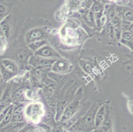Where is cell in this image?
<instances>
[{
    "label": "cell",
    "instance_id": "1",
    "mask_svg": "<svg viewBox=\"0 0 133 132\" xmlns=\"http://www.w3.org/2000/svg\"><path fill=\"white\" fill-rule=\"evenodd\" d=\"M78 102H73L72 103L70 104V105L67 108L66 112H65L64 115V118L65 120L68 119L69 118H70V116L73 114V112L74 111L75 109L78 107Z\"/></svg>",
    "mask_w": 133,
    "mask_h": 132
},
{
    "label": "cell",
    "instance_id": "2",
    "mask_svg": "<svg viewBox=\"0 0 133 132\" xmlns=\"http://www.w3.org/2000/svg\"><path fill=\"white\" fill-rule=\"evenodd\" d=\"M104 116H105V109L103 108H101L99 110L96 114V117L95 119V123L97 126L100 125L104 120Z\"/></svg>",
    "mask_w": 133,
    "mask_h": 132
},
{
    "label": "cell",
    "instance_id": "3",
    "mask_svg": "<svg viewBox=\"0 0 133 132\" xmlns=\"http://www.w3.org/2000/svg\"><path fill=\"white\" fill-rule=\"evenodd\" d=\"M13 109L12 108H9V110L8 111L7 114H5V117L3 118V119L2 120V122L0 123V126H4L6 124H8L9 122H10L11 119V117H12V114H13Z\"/></svg>",
    "mask_w": 133,
    "mask_h": 132
},
{
    "label": "cell",
    "instance_id": "4",
    "mask_svg": "<svg viewBox=\"0 0 133 132\" xmlns=\"http://www.w3.org/2000/svg\"><path fill=\"white\" fill-rule=\"evenodd\" d=\"M3 65L6 70L10 71L11 73H13L15 71V65L12 61H9V60H3Z\"/></svg>",
    "mask_w": 133,
    "mask_h": 132
},
{
    "label": "cell",
    "instance_id": "5",
    "mask_svg": "<svg viewBox=\"0 0 133 132\" xmlns=\"http://www.w3.org/2000/svg\"><path fill=\"white\" fill-rule=\"evenodd\" d=\"M113 34L115 38L117 40H119L122 36V31L120 28L115 26L113 31Z\"/></svg>",
    "mask_w": 133,
    "mask_h": 132
},
{
    "label": "cell",
    "instance_id": "6",
    "mask_svg": "<svg viewBox=\"0 0 133 132\" xmlns=\"http://www.w3.org/2000/svg\"><path fill=\"white\" fill-rule=\"evenodd\" d=\"M122 39L126 40H133V34L130 32L124 31L122 34Z\"/></svg>",
    "mask_w": 133,
    "mask_h": 132
},
{
    "label": "cell",
    "instance_id": "7",
    "mask_svg": "<svg viewBox=\"0 0 133 132\" xmlns=\"http://www.w3.org/2000/svg\"><path fill=\"white\" fill-rule=\"evenodd\" d=\"M130 25H131V23L129 21H127V20L123 21L121 23V31H128L129 30Z\"/></svg>",
    "mask_w": 133,
    "mask_h": 132
},
{
    "label": "cell",
    "instance_id": "8",
    "mask_svg": "<svg viewBox=\"0 0 133 132\" xmlns=\"http://www.w3.org/2000/svg\"><path fill=\"white\" fill-rule=\"evenodd\" d=\"M43 35V32L40 31H33L32 32V34H31V37L30 38H32V39H37V38H40L41 36Z\"/></svg>",
    "mask_w": 133,
    "mask_h": 132
},
{
    "label": "cell",
    "instance_id": "9",
    "mask_svg": "<svg viewBox=\"0 0 133 132\" xmlns=\"http://www.w3.org/2000/svg\"><path fill=\"white\" fill-rule=\"evenodd\" d=\"M39 54L43 56H50V55L51 54V50L46 47V48H44L41 50Z\"/></svg>",
    "mask_w": 133,
    "mask_h": 132
},
{
    "label": "cell",
    "instance_id": "10",
    "mask_svg": "<svg viewBox=\"0 0 133 132\" xmlns=\"http://www.w3.org/2000/svg\"><path fill=\"white\" fill-rule=\"evenodd\" d=\"M1 28H2V31H3V33L5 35H8L9 31V27L7 23H2L1 25Z\"/></svg>",
    "mask_w": 133,
    "mask_h": 132
},
{
    "label": "cell",
    "instance_id": "11",
    "mask_svg": "<svg viewBox=\"0 0 133 132\" xmlns=\"http://www.w3.org/2000/svg\"><path fill=\"white\" fill-rule=\"evenodd\" d=\"M121 23V19L117 17H115L113 19H111V25H112L113 26H117V25H118L119 24Z\"/></svg>",
    "mask_w": 133,
    "mask_h": 132
},
{
    "label": "cell",
    "instance_id": "12",
    "mask_svg": "<svg viewBox=\"0 0 133 132\" xmlns=\"http://www.w3.org/2000/svg\"><path fill=\"white\" fill-rule=\"evenodd\" d=\"M24 126L23 123H15L13 124L11 126V129L14 131H17L19 129H21V128H22V127Z\"/></svg>",
    "mask_w": 133,
    "mask_h": 132
},
{
    "label": "cell",
    "instance_id": "13",
    "mask_svg": "<svg viewBox=\"0 0 133 132\" xmlns=\"http://www.w3.org/2000/svg\"><path fill=\"white\" fill-rule=\"evenodd\" d=\"M123 15H124V17L126 19H130V18H132V17L133 16L132 12L130 10H129V9L126 10L124 12V13H123Z\"/></svg>",
    "mask_w": 133,
    "mask_h": 132
},
{
    "label": "cell",
    "instance_id": "14",
    "mask_svg": "<svg viewBox=\"0 0 133 132\" xmlns=\"http://www.w3.org/2000/svg\"><path fill=\"white\" fill-rule=\"evenodd\" d=\"M122 43L124 44L125 45L128 46L129 48H131L133 50V40H126L122 39Z\"/></svg>",
    "mask_w": 133,
    "mask_h": 132
},
{
    "label": "cell",
    "instance_id": "15",
    "mask_svg": "<svg viewBox=\"0 0 133 132\" xmlns=\"http://www.w3.org/2000/svg\"><path fill=\"white\" fill-rule=\"evenodd\" d=\"M9 108H8L6 109H4V110H3L2 111V112H0V123H1V122H2V120L3 119V118L5 117V114H7V112H8V111L9 110Z\"/></svg>",
    "mask_w": 133,
    "mask_h": 132
},
{
    "label": "cell",
    "instance_id": "16",
    "mask_svg": "<svg viewBox=\"0 0 133 132\" xmlns=\"http://www.w3.org/2000/svg\"><path fill=\"white\" fill-rule=\"evenodd\" d=\"M5 13V8L3 5H0V16L3 15Z\"/></svg>",
    "mask_w": 133,
    "mask_h": 132
},
{
    "label": "cell",
    "instance_id": "17",
    "mask_svg": "<svg viewBox=\"0 0 133 132\" xmlns=\"http://www.w3.org/2000/svg\"><path fill=\"white\" fill-rule=\"evenodd\" d=\"M42 44H43V42L42 40H38L37 42H35L33 43V45L35 47H38L41 45H42Z\"/></svg>",
    "mask_w": 133,
    "mask_h": 132
},
{
    "label": "cell",
    "instance_id": "18",
    "mask_svg": "<svg viewBox=\"0 0 133 132\" xmlns=\"http://www.w3.org/2000/svg\"><path fill=\"white\" fill-rule=\"evenodd\" d=\"M3 34H4V33H3V31H2V28L0 27V38L1 39H2V38L3 37Z\"/></svg>",
    "mask_w": 133,
    "mask_h": 132
},
{
    "label": "cell",
    "instance_id": "19",
    "mask_svg": "<svg viewBox=\"0 0 133 132\" xmlns=\"http://www.w3.org/2000/svg\"><path fill=\"white\" fill-rule=\"evenodd\" d=\"M129 31H130L131 33L133 34V24H131V25H130V28H129Z\"/></svg>",
    "mask_w": 133,
    "mask_h": 132
},
{
    "label": "cell",
    "instance_id": "20",
    "mask_svg": "<svg viewBox=\"0 0 133 132\" xmlns=\"http://www.w3.org/2000/svg\"><path fill=\"white\" fill-rule=\"evenodd\" d=\"M3 42H2V39L0 38V50L3 48Z\"/></svg>",
    "mask_w": 133,
    "mask_h": 132
},
{
    "label": "cell",
    "instance_id": "21",
    "mask_svg": "<svg viewBox=\"0 0 133 132\" xmlns=\"http://www.w3.org/2000/svg\"><path fill=\"white\" fill-rule=\"evenodd\" d=\"M132 108H133V101L132 102Z\"/></svg>",
    "mask_w": 133,
    "mask_h": 132
}]
</instances>
